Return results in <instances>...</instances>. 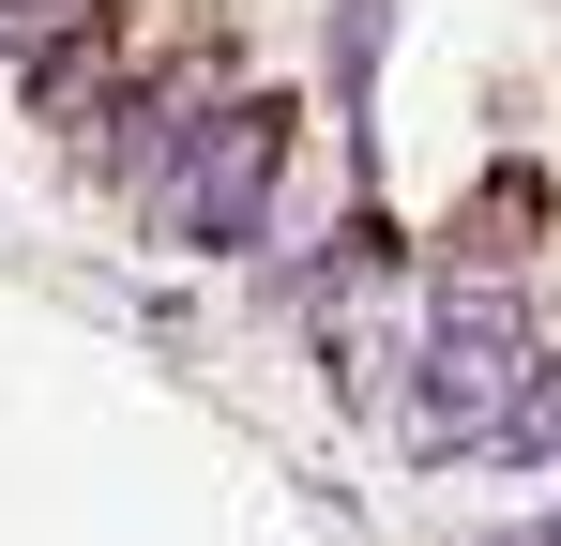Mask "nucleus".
Returning a JSON list of instances; mask_svg holds the SVG:
<instances>
[{
    "label": "nucleus",
    "mask_w": 561,
    "mask_h": 546,
    "mask_svg": "<svg viewBox=\"0 0 561 546\" xmlns=\"http://www.w3.org/2000/svg\"><path fill=\"white\" fill-rule=\"evenodd\" d=\"M531 379H547V350H531L516 259H456L425 304V350H410V455H485Z\"/></svg>",
    "instance_id": "nucleus-1"
},
{
    "label": "nucleus",
    "mask_w": 561,
    "mask_h": 546,
    "mask_svg": "<svg viewBox=\"0 0 561 546\" xmlns=\"http://www.w3.org/2000/svg\"><path fill=\"white\" fill-rule=\"evenodd\" d=\"M274 182H288V106L274 91H243V106H168V137L137 152L152 228L197 243V259H243V243L274 228Z\"/></svg>",
    "instance_id": "nucleus-2"
},
{
    "label": "nucleus",
    "mask_w": 561,
    "mask_h": 546,
    "mask_svg": "<svg viewBox=\"0 0 561 546\" xmlns=\"http://www.w3.org/2000/svg\"><path fill=\"white\" fill-rule=\"evenodd\" d=\"M379 31H394V0H350V15H334V106H365V77H379Z\"/></svg>",
    "instance_id": "nucleus-3"
}]
</instances>
